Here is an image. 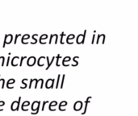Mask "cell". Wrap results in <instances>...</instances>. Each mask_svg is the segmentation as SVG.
Segmentation results:
<instances>
[{
  "label": "cell",
  "mask_w": 138,
  "mask_h": 116,
  "mask_svg": "<svg viewBox=\"0 0 138 116\" xmlns=\"http://www.w3.org/2000/svg\"><path fill=\"white\" fill-rule=\"evenodd\" d=\"M40 101H34L32 103V106H31V109H32L31 115L38 114V112L40 111Z\"/></svg>",
  "instance_id": "1"
},
{
  "label": "cell",
  "mask_w": 138,
  "mask_h": 116,
  "mask_svg": "<svg viewBox=\"0 0 138 116\" xmlns=\"http://www.w3.org/2000/svg\"><path fill=\"white\" fill-rule=\"evenodd\" d=\"M20 102H21V97H19L18 101H13L11 105V111H17L20 107Z\"/></svg>",
  "instance_id": "2"
},
{
  "label": "cell",
  "mask_w": 138,
  "mask_h": 116,
  "mask_svg": "<svg viewBox=\"0 0 138 116\" xmlns=\"http://www.w3.org/2000/svg\"><path fill=\"white\" fill-rule=\"evenodd\" d=\"M12 40H13V36H12L11 34H7V35H6L5 37H4V41H3L2 48H5L6 45H9V44H11L12 42Z\"/></svg>",
  "instance_id": "3"
},
{
  "label": "cell",
  "mask_w": 138,
  "mask_h": 116,
  "mask_svg": "<svg viewBox=\"0 0 138 116\" xmlns=\"http://www.w3.org/2000/svg\"><path fill=\"white\" fill-rule=\"evenodd\" d=\"M36 59L35 56H29L28 58V61H27V65H28V66H29V67H32L33 65H35L36 64Z\"/></svg>",
  "instance_id": "4"
},
{
  "label": "cell",
  "mask_w": 138,
  "mask_h": 116,
  "mask_svg": "<svg viewBox=\"0 0 138 116\" xmlns=\"http://www.w3.org/2000/svg\"><path fill=\"white\" fill-rule=\"evenodd\" d=\"M15 80L14 78H11V79H9L7 81V84H6V87H7V89H13L14 86H13V84H15Z\"/></svg>",
  "instance_id": "5"
},
{
  "label": "cell",
  "mask_w": 138,
  "mask_h": 116,
  "mask_svg": "<svg viewBox=\"0 0 138 116\" xmlns=\"http://www.w3.org/2000/svg\"><path fill=\"white\" fill-rule=\"evenodd\" d=\"M20 57L19 56H14L13 58H12V60L11 61V65H12V66H17V65H19V61H20Z\"/></svg>",
  "instance_id": "6"
},
{
  "label": "cell",
  "mask_w": 138,
  "mask_h": 116,
  "mask_svg": "<svg viewBox=\"0 0 138 116\" xmlns=\"http://www.w3.org/2000/svg\"><path fill=\"white\" fill-rule=\"evenodd\" d=\"M30 106V102L29 101H24L23 103H22V105H21L22 111H28V109H27L26 107H27V106Z\"/></svg>",
  "instance_id": "7"
},
{
  "label": "cell",
  "mask_w": 138,
  "mask_h": 116,
  "mask_svg": "<svg viewBox=\"0 0 138 116\" xmlns=\"http://www.w3.org/2000/svg\"><path fill=\"white\" fill-rule=\"evenodd\" d=\"M37 81H38V80L36 79V78H34V79H31V80H30L29 86H28V88H29V89H32V86L33 83H35V86H34V88L36 89V88H37Z\"/></svg>",
  "instance_id": "8"
},
{
  "label": "cell",
  "mask_w": 138,
  "mask_h": 116,
  "mask_svg": "<svg viewBox=\"0 0 138 116\" xmlns=\"http://www.w3.org/2000/svg\"><path fill=\"white\" fill-rule=\"evenodd\" d=\"M27 81H28L27 78H25V79L22 80V84H23V86H22L20 87V89L24 90V89H26V88H27V87H28V84L26 83Z\"/></svg>",
  "instance_id": "9"
},
{
  "label": "cell",
  "mask_w": 138,
  "mask_h": 116,
  "mask_svg": "<svg viewBox=\"0 0 138 116\" xmlns=\"http://www.w3.org/2000/svg\"><path fill=\"white\" fill-rule=\"evenodd\" d=\"M53 80H48L47 81V82H46V85H45V86H46V88H50V87H53Z\"/></svg>",
  "instance_id": "10"
},
{
  "label": "cell",
  "mask_w": 138,
  "mask_h": 116,
  "mask_svg": "<svg viewBox=\"0 0 138 116\" xmlns=\"http://www.w3.org/2000/svg\"><path fill=\"white\" fill-rule=\"evenodd\" d=\"M45 56H40V57L38 59V61H37V65H39V66H43L44 64L42 63V61L45 60Z\"/></svg>",
  "instance_id": "11"
},
{
  "label": "cell",
  "mask_w": 138,
  "mask_h": 116,
  "mask_svg": "<svg viewBox=\"0 0 138 116\" xmlns=\"http://www.w3.org/2000/svg\"><path fill=\"white\" fill-rule=\"evenodd\" d=\"M0 85H1L2 89L5 88V79H3V78H1V79H0Z\"/></svg>",
  "instance_id": "12"
},
{
  "label": "cell",
  "mask_w": 138,
  "mask_h": 116,
  "mask_svg": "<svg viewBox=\"0 0 138 116\" xmlns=\"http://www.w3.org/2000/svg\"><path fill=\"white\" fill-rule=\"evenodd\" d=\"M30 38V36L29 35H24L23 37H22V43H24V40H27Z\"/></svg>",
  "instance_id": "13"
},
{
  "label": "cell",
  "mask_w": 138,
  "mask_h": 116,
  "mask_svg": "<svg viewBox=\"0 0 138 116\" xmlns=\"http://www.w3.org/2000/svg\"><path fill=\"white\" fill-rule=\"evenodd\" d=\"M25 58H27V56H22V57H20V66H22V65H23V62H24V59Z\"/></svg>",
  "instance_id": "14"
},
{
  "label": "cell",
  "mask_w": 138,
  "mask_h": 116,
  "mask_svg": "<svg viewBox=\"0 0 138 116\" xmlns=\"http://www.w3.org/2000/svg\"><path fill=\"white\" fill-rule=\"evenodd\" d=\"M0 61H2L1 66H4V64H5V57H4V56H1V58H0Z\"/></svg>",
  "instance_id": "15"
},
{
  "label": "cell",
  "mask_w": 138,
  "mask_h": 116,
  "mask_svg": "<svg viewBox=\"0 0 138 116\" xmlns=\"http://www.w3.org/2000/svg\"><path fill=\"white\" fill-rule=\"evenodd\" d=\"M5 105V102L4 101H0V111H3V109L1 108L2 106H3Z\"/></svg>",
  "instance_id": "16"
},
{
  "label": "cell",
  "mask_w": 138,
  "mask_h": 116,
  "mask_svg": "<svg viewBox=\"0 0 138 116\" xmlns=\"http://www.w3.org/2000/svg\"><path fill=\"white\" fill-rule=\"evenodd\" d=\"M20 36H21L20 34H17V35L15 36V40H14V44H15V45L17 43V40H18V38H19V37H20Z\"/></svg>",
  "instance_id": "17"
},
{
  "label": "cell",
  "mask_w": 138,
  "mask_h": 116,
  "mask_svg": "<svg viewBox=\"0 0 138 116\" xmlns=\"http://www.w3.org/2000/svg\"><path fill=\"white\" fill-rule=\"evenodd\" d=\"M47 38V36L46 35H43V36H40V42L42 40H45Z\"/></svg>",
  "instance_id": "18"
},
{
  "label": "cell",
  "mask_w": 138,
  "mask_h": 116,
  "mask_svg": "<svg viewBox=\"0 0 138 116\" xmlns=\"http://www.w3.org/2000/svg\"><path fill=\"white\" fill-rule=\"evenodd\" d=\"M11 61V57H7V63H6V66H8L9 65V62Z\"/></svg>",
  "instance_id": "19"
},
{
  "label": "cell",
  "mask_w": 138,
  "mask_h": 116,
  "mask_svg": "<svg viewBox=\"0 0 138 116\" xmlns=\"http://www.w3.org/2000/svg\"><path fill=\"white\" fill-rule=\"evenodd\" d=\"M47 102H43V106H42V109H41V111H44V109H45V104H46Z\"/></svg>",
  "instance_id": "20"
},
{
  "label": "cell",
  "mask_w": 138,
  "mask_h": 116,
  "mask_svg": "<svg viewBox=\"0 0 138 116\" xmlns=\"http://www.w3.org/2000/svg\"><path fill=\"white\" fill-rule=\"evenodd\" d=\"M0 79H1V75H0Z\"/></svg>",
  "instance_id": "21"
}]
</instances>
